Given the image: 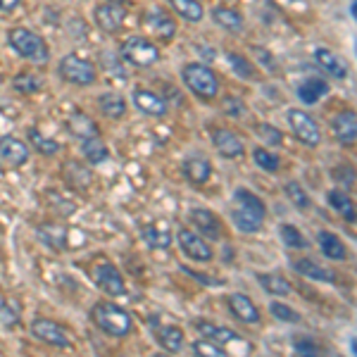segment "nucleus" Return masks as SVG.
<instances>
[{
  "label": "nucleus",
  "mask_w": 357,
  "mask_h": 357,
  "mask_svg": "<svg viewBox=\"0 0 357 357\" xmlns=\"http://www.w3.org/2000/svg\"><path fill=\"white\" fill-rule=\"evenodd\" d=\"M231 222L241 234H260L267 222V203L250 188H236L231 195Z\"/></svg>",
  "instance_id": "nucleus-1"
},
{
  "label": "nucleus",
  "mask_w": 357,
  "mask_h": 357,
  "mask_svg": "<svg viewBox=\"0 0 357 357\" xmlns=\"http://www.w3.org/2000/svg\"><path fill=\"white\" fill-rule=\"evenodd\" d=\"M89 319L98 331L107 333V336H112V338H126L131 333V329H134L131 314L126 312L124 307H119L117 303H110V301L96 303L89 312Z\"/></svg>",
  "instance_id": "nucleus-2"
},
{
  "label": "nucleus",
  "mask_w": 357,
  "mask_h": 357,
  "mask_svg": "<svg viewBox=\"0 0 357 357\" xmlns=\"http://www.w3.org/2000/svg\"><path fill=\"white\" fill-rule=\"evenodd\" d=\"M8 43L17 55L33 62V65H45V62L50 60V48H48V43H45V38L26 26L10 29Z\"/></svg>",
  "instance_id": "nucleus-3"
},
{
  "label": "nucleus",
  "mask_w": 357,
  "mask_h": 357,
  "mask_svg": "<svg viewBox=\"0 0 357 357\" xmlns=\"http://www.w3.org/2000/svg\"><path fill=\"white\" fill-rule=\"evenodd\" d=\"M181 82L200 100H215L220 96V79L203 62H186L181 67Z\"/></svg>",
  "instance_id": "nucleus-4"
},
{
  "label": "nucleus",
  "mask_w": 357,
  "mask_h": 357,
  "mask_svg": "<svg viewBox=\"0 0 357 357\" xmlns=\"http://www.w3.org/2000/svg\"><path fill=\"white\" fill-rule=\"evenodd\" d=\"M57 74L62 82L72 86H93L98 82V69L93 62H89L86 57H79L74 53L62 55L57 62Z\"/></svg>",
  "instance_id": "nucleus-5"
},
{
  "label": "nucleus",
  "mask_w": 357,
  "mask_h": 357,
  "mask_svg": "<svg viewBox=\"0 0 357 357\" xmlns=\"http://www.w3.org/2000/svg\"><path fill=\"white\" fill-rule=\"evenodd\" d=\"M122 57L134 67H153L160 60V48L146 36H129L122 43Z\"/></svg>",
  "instance_id": "nucleus-6"
},
{
  "label": "nucleus",
  "mask_w": 357,
  "mask_h": 357,
  "mask_svg": "<svg viewBox=\"0 0 357 357\" xmlns=\"http://www.w3.org/2000/svg\"><path fill=\"white\" fill-rule=\"evenodd\" d=\"M286 122L291 126V134L307 148H319L321 143V131H319V124H317L314 117H310L305 110H293L286 112Z\"/></svg>",
  "instance_id": "nucleus-7"
},
{
  "label": "nucleus",
  "mask_w": 357,
  "mask_h": 357,
  "mask_svg": "<svg viewBox=\"0 0 357 357\" xmlns=\"http://www.w3.org/2000/svg\"><path fill=\"white\" fill-rule=\"evenodd\" d=\"M176 243L188 260L200 262V264H207V262L215 260V250H212V245L207 243V238H203L198 231H193V229H188V227L178 229Z\"/></svg>",
  "instance_id": "nucleus-8"
},
{
  "label": "nucleus",
  "mask_w": 357,
  "mask_h": 357,
  "mask_svg": "<svg viewBox=\"0 0 357 357\" xmlns=\"http://www.w3.org/2000/svg\"><path fill=\"white\" fill-rule=\"evenodd\" d=\"M29 331H31V336L36 338V341L50 345V348L65 350L72 345V341H69V333L62 329L57 321L48 319V317H33L31 324H29Z\"/></svg>",
  "instance_id": "nucleus-9"
},
{
  "label": "nucleus",
  "mask_w": 357,
  "mask_h": 357,
  "mask_svg": "<svg viewBox=\"0 0 357 357\" xmlns=\"http://www.w3.org/2000/svg\"><path fill=\"white\" fill-rule=\"evenodd\" d=\"M93 284L102 293H107V296H112V298L126 296V281H124L122 272H119V267L112 262L96 264L93 267Z\"/></svg>",
  "instance_id": "nucleus-10"
},
{
  "label": "nucleus",
  "mask_w": 357,
  "mask_h": 357,
  "mask_svg": "<svg viewBox=\"0 0 357 357\" xmlns=\"http://www.w3.org/2000/svg\"><path fill=\"white\" fill-rule=\"evenodd\" d=\"M29 155H31V146H29L24 138L15 134L0 136V165L20 169V167H24L29 162Z\"/></svg>",
  "instance_id": "nucleus-11"
},
{
  "label": "nucleus",
  "mask_w": 357,
  "mask_h": 357,
  "mask_svg": "<svg viewBox=\"0 0 357 357\" xmlns=\"http://www.w3.org/2000/svg\"><path fill=\"white\" fill-rule=\"evenodd\" d=\"M124 20H126V8L119 0H105V3L96 5L93 10L96 26L105 33H117L122 29Z\"/></svg>",
  "instance_id": "nucleus-12"
},
{
  "label": "nucleus",
  "mask_w": 357,
  "mask_h": 357,
  "mask_svg": "<svg viewBox=\"0 0 357 357\" xmlns=\"http://www.w3.org/2000/svg\"><path fill=\"white\" fill-rule=\"evenodd\" d=\"M212 146H215V151L222 155L224 160H241L245 155V143L241 141L238 134H234L231 129H227V126H217V129H212Z\"/></svg>",
  "instance_id": "nucleus-13"
},
{
  "label": "nucleus",
  "mask_w": 357,
  "mask_h": 357,
  "mask_svg": "<svg viewBox=\"0 0 357 357\" xmlns=\"http://www.w3.org/2000/svg\"><path fill=\"white\" fill-rule=\"evenodd\" d=\"M181 174L191 186H205L212 178V160L203 153H191L188 158H183Z\"/></svg>",
  "instance_id": "nucleus-14"
},
{
  "label": "nucleus",
  "mask_w": 357,
  "mask_h": 357,
  "mask_svg": "<svg viewBox=\"0 0 357 357\" xmlns=\"http://www.w3.org/2000/svg\"><path fill=\"white\" fill-rule=\"evenodd\" d=\"M131 102H134V107L141 114H146V117H155V119H162L167 117V110H169V105H167V100L160 93H155L151 89H134L131 91Z\"/></svg>",
  "instance_id": "nucleus-15"
},
{
  "label": "nucleus",
  "mask_w": 357,
  "mask_h": 357,
  "mask_svg": "<svg viewBox=\"0 0 357 357\" xmlns=\"http://www.w3.org/2000/svg\"><path fill=\"white\" fill-rule=\"evenodd\" d=\"M227 307L234 319H238L241 324L252 326L262 321L260 307H257V305L252 303V298L245 296V293H231V296H227Z\"/></svg>",
  "instance_id": "nucleus-16"
},
{
  "label": "nucleus",
  "mask_w": 357,
  "mask_h": 357,
  "mask_svg": "<svg viewBox=\"0 0 357 357\" xmlns=\"http://www.w3.org/2000/svg\"><path fill=\"white\" fill-rule=\"evenodd\" d=\"M314 62H317V67H319L321 72L329 74V77L336 79V82H343V79H348V74H350L348 60L338 55L336 50L324 48V45L314 48Z\"/></svg>",
  "instance_id": "nucleus-17"
},
{
  "label": "nucleus",
  "mask_w": 357,
  "mask_h": 357,
  "mask_svg": "<svg viewBox=\"0 0 357 357\" xmlns=\"http://www.w3.org/2000/svg\"><path fill=\"white\" fill-rule=\"evenodd\" d=\"M188 220L193 224V231H198L207 241H220L222 238V220L212 210L205 207H193L188 212Z\"/></svg>",
  "instance_id": "nucleus-18"
},
{
  "label": "nucleus",
  "mask_w": 357,
  "mask_h": 357,
  "mask_svg": "<svg viewBox=\"0 0 357 357\" xmlns=\"http://www.w3.org/2000/svg\"><path fill=\"white\" fill-rule=\"evenodd\" d=\"M331 134L338 146L353 148L357 141V114L353 110H343L331 117Z\"/></svg>",
  "instance_id": "nucleus-19"
},
{
  "label": "nucleus",
  "mask_w": 357,
  "mask_h": 357,
  "mask_svg": "<svg viewBox=\"0 0 357 357\" xmlns=\"http://www.w3.org/2000/svg\"><path fill=\"white\" fill-rule=\"evenodd\" d=\"M153 324V333H155V341L162 350L167 353H178V350L183 348V343H186V333H183L181 326L176 324H155V319H151Z\"/></svg>",
  "instance_id": "nucleus-20"
},
{
  "label": "nucleus",
  "mask_w": 357,
  "mask_h": 357,
  "mask_svg": "<svg viewBox=\"0 0 357 357\" xmlns=\"http://www.w3.org/2000/svg\"><path fill=\"white\" fill-rule=\"evenodd\" d=\"M317 245H319L321 255L331 262H345L348 260V248L341 241V236L329 231V229H319L317 231Z\"/></svg>",
  "instance_id": "nucleus-21"
},
{
  "label": "nucleus",
  "mask_w": 357,
  "mask_h": 357,
  "mask_svg": "<svg viewBox=\"0 0 357 357\" xmlns=\"http://www.w3.org/2000/svg\"><path fill=\"white\" fill-rule=\"evenodd\" d=\"M291 267L296 274H301L310 281H319V284H333V281H336V274H333L329 267H321L312 257H296V260L291 262Z\"/></svg>",
  "instance_id": "nucleus-22"
},
{
  "label": "nucleus",
  "mask_w": 357,
  "mask_h": 357,
  "mask_svg": "<svg viewBox=\"0 0 357 357\" xmlns=\"http://www.w3.org/2000/svg\"><path fill=\"white\" fill-rule=\"evenodd\" d=\"M143 22H146L148 31H153L155 36L162 38V41H172V38L176 36V22L167 13H162V10H148Z\"/></svg>",
  "instance_id": "nucleus-23"
},
{
  "label": "nucleus",
  "mask_w": 357,
  "mask_h": 357,
  "mask_svg": "<svg viewBox=\"0 0 357 357\" xmlns=\"http://www.w3.org/2000/svg\"><path fill=\"white\" fill-rule=\"evenodd\" d=\"M329 93H331L329 82H324V79H319V77L303 79V82L298 84V89H296V96L301 98L303 105H317L321 98L329 96Z\"/></svg>",
  "instance_id": "nucleus-24"
},
{
  "label": "nucleus",
  "mask_w": 357,
  "mask_h": 357,
  "mask_svg": "<svg viewBox=\"0 0 357 357\" xmlns=\"http://www.w3.org/2000/svg\"><path fill=\"white\" fill-rule=\"evenodd\" d=\"M255 279L260 284V289L272 298H286L293 293L291 281L286 279L284 274H276V272H255Z\"/></svg>",
  "instance_id": "nucleus-25"
},
{
  "label": "nucleus",
  "mask_w": 357,
  "mask_h": 357,
  "mask_svg": "<svg viewBox=\"0 0 357 357\" xmlns=\"http://www.w3.org/2000/svg\"><path fill=\"white\" fill-rule=\"evenodd\" d=\"M96 102H98V110L105 114L107 119H112V122H119V119H124L126 110H129V105H126V98L122 93H117V91H107V93H100Z\"/></svg>",
  "instance_id": "nucleus-26"
},
{
  "label": "nucleus",
  "mask_w": 357,
  "mask_h": 357,
  "mask_svg": "<svg viewBox=\"0 0 357 357\" xmlns=\"http://www.w3.org/2000/svg\"><path fill=\"white\" fill-rule=\"evenodd\" d=\"M210 17L217 26L227 29V31H231V33L243 31V26H245L243 15L234 8H227V5H215V8L210 10Z\"/></svg>",
  "instance_id": "nucleus-27"
},
{
  "label": "nucleus",
  "mask_w": 357,
  "mask_h": 357,
  "mask_svg": "<svg viewBox=\"0 0 357 357\" xmlns=\"http://www.w3.org/2000/svg\"><path fill=\"white\" fill-rule=\"evenodd\" d=\"M193 329L200 333V338H210V341L220 343V345H227L231 341H238V333L231 331L229 326H220V324H212L207 319H198L193 321Z\"/></svg>",
  "instance_id": "nucleus-28"
},
{
  "label": "nucleus",
  "mask_w": 357,
  "mask_h": 357,
  "mask_svg": "<svg viewBox=\"0 0 357 357\" xmlns=\"http://www.w3.org/2000/svg\"><path fill=\"white\" fill-rule=\"evenodd\" d=\"M326 203H329L331 210H336L345 222H350V224L355 222V203H353V195L345 191V188H331V191L326 193Z\"/></svg>",
  "instance_id": "nucleus-29"
},
{
  "label": "nucleus",
  "mask_w": 357,
  "mask_h": 357,
  "mask_svg": "<svg viewBox=\"0 0 357 357\" xmlns=\"http://www.w3.org/2000/svg\"><path fill=\"white\" fill-rule=\"evenodd\" d=\"M82 155H84V160L89 165H102V162H107L110 160V148L105 146V141H102L100 136H91V138H84L82 141Z\"/></svg>",
  "instance_id": "nucleus-30"
},
{
  "label": "nucleus",
  "mask_w": 357,
  "mask_h": 357,
  "mask_svg": "<svg viewBox=\"0 0 357 357\" xmlns=\"http://www.w3.org/2000/svg\"><path fill=\"white\" fill-rule=\"evenodd\" d=\"M65 126H67L69 134H72L74 138H79V141H84V138H91V136H100V134H98V124L86 112L69 114Z\"/></svg>",
  "instance_id": "nucleus-31"
},
{
  "label": "nucleus",
  "mask_w": 357,
  "mask_h": 357,
  "mask_svg": "<svg viewBox=\"0 0 357 357\" xmlns=\"http://www.w3.org/2000/svg\"><path fill=\"white\" fill-rule=\"evenodd\" d=\"M141 238L151 250H167V248L174 243L172 234L167 231V229L158 227V224H146V227H141Z\"/></svg>",
  "instance_id": "nucleus-32"
},
{
  "label": "nucleus",
  "mask_w": 357,
  "mask_h": 357,
  "mask_svg": "<svg viewBox=\"0 0 357 357\" xmlns=\"http://www.w3.org/2000/svg\"><path fill=\"white\" fill-rule=\"evenodd\" d=\"M169 5L183 22H191V24H198L205 17V5L200 0H169Z\"/></svg>",
  "instance_id": "nucleus-33"
},
{
  "label": "nucleus",
  "mask_w": 357,
  "mask_h": 357,
  "mask_svg": "<svg viewBox=\"0 0 357 357\" xmlns=\"http://www.w3.org/2000/svg\"><path fill=\"white\" fill-rule=\"evenodd\" d=\"M284 195L289 198V203L301 212H307L310 207H312V198H310V193L305 191V186L301 181H296V178H291V181L284 183Z\"/></svg>",
  "instance_id": "nucleus-34"
},
{
  "label": "nucleus",
  "mask_w": 357,
  "mask_h": 357,
  "mask_svg": "<svg viewBox=\"0 0 357 357\" xmlns=\"http://www.w3.org/2000/svg\"><path fill=\"white\" fill-rule=\"evenodd\" d=\"M279 238L284 241V245L291 248V250H307L310 248L307 236H305L296 224H289V222L279 224Z\"/></svg>",
  "instance_id": "nucleus-35"
},
{
  "label": "nucleus",
  "mask_w": 357,
  "mask_h": 357,
  "mask_svg": "<svg viewBox=\"0 0 357 357\" xmlns=\"http://www.w3.org/2000/svg\"><path fill=\"white\" fill-rule=\"evenodd\" d=\"M252 162H255L257 169L267 172V174H276L281 169V158L276 153H272L264 146H255L252 148Z\"/></svg>",
  "instance_id": "nucleus-36"
},
{
  "label": "nucleus",
  "mask_w": 357,
  "mask_h": 357,
  "mask_svg": "<svg viewBox=\"0 0 357 357\" xmlns=\"http://www.w3.org/2000/svg\"><path fill=\"white\" fill-rule=\"evenodd\" d=\"M29 146H33V151L45 155V158H53V155H57L62 151V146L55 141V138L50 136H43L38 129H29Z\"/></svg>",
  "instance_id": "nucleus-37"
},
{
  "label": "nucleus",
  "mask_w": 357,
  "mask_h": 357,
  "mask_svg": "<svg viewBox=\"0 0 357 357\" xmlns=\"http://www.w3.org/2000/svg\"><path fill=\"white\" fill-rule=\"evenodd\" d=\"M45 82L38 74H31V72H24V74H17L13 79V89L17 93H24V96H33V93H41Z\"/></svg>",
  "instance_id": "nucleus-38"
},
{
  "label": "nucleus",
  "mask_w": 357,
  "mask_h": 357,
  "mask_svg": "<svg viewBox=\"0 0 357 357\" xmlns=\"http://www.w3.org/2000/svg\"><path fill=\"white\" fill-rule=\"evenodd\" d=\"M269 312L276 321H281V324H301L303 321V314L298 312V310H293L291 305L281 303V301H272L269 303Z\"/></svg>",
  "instance_id": "nucleus-39"
},
{
  "label": "nucleus",
  "mask_w": 357,
  "mask_h": 357,
  "mask_svg": "<svg viewBox=\"0 0 357 357\" xmlns=\"http://www.w3.org/2000/svg\"><path fill=\"white\" fill-rule=\"evenodd\" d=\"M227 62L231 65L234 74L241 79H245V82H250V79H257V72H255V65H252L248 57L238 55V53H227Z\"/></svg>",
  "instance_id": "nucleus-40"
},
{
  "label": "nucleus",
  "mask_w": 357,
  "mask_h": 357,
  "mask_svg": "<svg viewBox=\"0 0 357 357\" xmlns=\"http://www.w3.org/2000/svg\"><path fill=\"white\" fill-rule=\"evenodd\" d=\"M191 350L195 355H203V357H227L229 350L224 348V345L210 341V338H198V341H193Z\"/></svg>",
  "instance_id": "nucleus-41"
},
{
  "label": "nucleus",
  "mask_w": 357,
  "mask_h": 357,
  "mask_svg": "<svg viewBox=\"0 0 357 357\" xmlns=\"http://www.w3.org/2000/svg\"><path fill=\"white\" fill-rule=\"evenodd\" d=\"M38 234H41V238L45 241L48 245H53L55 250H65L67 243V231L62 227H38Z\"/></svg>",
  "instance_id": "nucleus-42"
},
{
  "label": "nucleus",
  "mask_w": 357,
  "mask_h": 357,
  "mask_svg": "<svg viewBox=\"0 0 357 357\" xmlns=\"http://www.w3.org/2000/svg\"><path fill=\"white\" fill-rule=\"evenodd\" d=\"M257 136L264 141V146H272V148H279L284 146V134H281L279 129H276L274 124H267V122H260L255 126Z\"/></svg>",
  "instance_id": "nucleus-43"
},
{
  "label": "nucleus",
  "mask_w": 357,
  "mask_h": 357,
  "mask_svg": "<svg viewBox=\"0 0 357 357\" xmlns=\"http://www.w3.org/2000/svg\"><path fill=\"white\" fill-rule=\"evenodd\" d=\"M0 321H3L5 326L20 324V305L15 301H10V298H5V301L0 303Z\"/></svg>",
  "instance_id": "nucleus-44"
},
{
  "label": "nucleus",
  "mask_w": 357,
  "mask_h": 357,
  "mask_svg": "<svg viewBox=\"0 0 357 357\" xmlns=\"http://www.w3.org/2000/svg\"><path fill=\"white\" fill-rule=\"evenodd\" d=\"M293 350H296L298 355H319L321 348L317 345V341L312 336H298L293 338Z\"/></svg>",
  "instance_id": "nucleus-45"
},
{
  "label": "nucleus",
  "mask_w": 357,
  "mask_h": 357,
  "mask_svg": "<svg viewBox=\"0 0 357 357\" xmlns=\"http://www.w3.org/2000/svg\"><path fill=\"white\" fill-rule=\"evenodd\" d=\"M181 272H186L188 276H193L195 281H200V284L207 286V289H222V286H227V281L220 279V276H207V274H200V272H195V269L186 267V264H181Z\"/></svg>",
  "instance_id": "nucleus-46"
},
{
  "label": "nucleus",
  "mask_w": 357,
  "mask_h": 357,
  "mask_svg": "<svg viewBox=\"0 0 357 357\" xmlns=\"http://www.w3.org/2000/svg\"><path fill=\"white\" fill-rule=\"evenodd\" d=\"M222 110H224V114H229V117L238 119L245 114V105L238 100V98H227V100L222 102Z\"/></svg>",
  "instance_id": "nucleus-47"
},
{
  "label": "nucleus",
  "mask_w": 357,
  "mask_h": 357,
  "mask_svg": "<svg viewBox=\"0 0 357 357\" xmlns=\"http://www.w3.org/2000/svg\"><path fill=\"white\" fill-rule=\"evenodd\" d=\"M20 5V0H0V13H13Z\"/></svg>",
  "instance_id": "nucleus-48"
},
{
  "label": "nucleus",
  "mask_w": 357,
  "mask_h": 357,
  "mask_svg": "<svg viewBox=\"0 0 357 357\" xmlns=\"http://www.w3.org/2000/svg\"><path fill=\"white\" fill-rule=\"evenodd\" d=\"M350 17H357V0H350Z\"/></svg>",
  "instance_id": "nucleus-49"
},
{
  "label": "nucleus",
  "mask_w": 357,
  "mask_h": 357,
  "mask_svg": "<svg viewBox=\"0 0 357 357\" xmlns=\"http://www.w3.org/2000/svg\"><path fill=\"white\" fill-rule=\"evenodd\" d=\"M350 355H357V338H350Z\"/></svg>",
  "instance_id": "nucleus-50"
}]
</instances>
